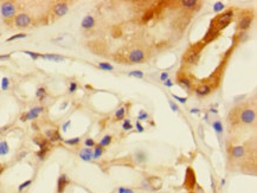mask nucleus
I'll list each match as a JSON object with an SVG mask.
<instances>
[{
    "instance_id": "nucleus-1",
    "label": "nucleus",
    "mask_w": 257,
    "mask_h": 193,
    "mask_svg": "<svg viewBox=\"0 0 257 193\" xmlns=\"http://www.w3.org/2000/svg\"><path fill=\"white\" fill-rule=\"evenodd\" d=\"M204 45H205L204 43H198L195 44L194 46H192L186 52V54L184 56V61L187 64H194V63H197V61L199 59V54H200V51H202Z\"/></svg>"
},
{
    "instance_id": "nucleus-2",
    "label": "nucleus",
    "mask_w": 257,
    "mask_h": 193,
    "mask_svg": "<svg viewBox=\"0 0 257 193\" xmlns=\"http://www.w3.org/2000/svg\"><path fill=\"white\" fill-rule=\"evenodd\" d=\"M232 18H234V11H226L224 12L223 14H220V16H218L217 18H216V20H214V24L216 25H212V26H214L218 31L219 30H222L223 27H225V26H227L230 23H231V20H232Z\"/></svg>"
},
{
    "instance_id": "nucleus-3",
    "label": "nucleus",
    "mask_w": 257,
    "mask_h": 193,
    "mask_svg": "<svg viewBox=\"0 0 257 193\" xmlns=\"http://www.w3.org/2000/svg\"><path fill=\"white\" fill-rule=\"evenodd\" d=\"M184 186L187 190H193L195 187V173H194V171H193L191 167H187V170H186Z\"/></svg>"
},
{
    "instance_id": "nucleus-4",
    "label": "nucleus",
    "mask_w": 257,
    "mask_h": 193,
    "mask_svg": "<svg viewBox=\"0 0 257 193\" xmlns=\"http://www.w3.org/2000/svg\"><path fill=\"white\" fill-rule=\"evenodd\" d=\"M239 118H241V121H242L243 123L250 125V123H252V122L255 121V118H256V113H255L254 109L246 108V109H244V110L241 113Z\"/></svg>"
},
{
    "instance_id": "nucleus-5",
    "label": "nucleus",
    "mask_w": 257,
    "mask_h": 193,
    "mask_svg": "<svg viewBox=\"0 0 257 193\" xmlns=\"http://www.w3.org/2000/svg\"><path fill=\"white\" fill-rule=\"evenodd\" d=\"M1 14L5 18H12L16 14V6L12 2H4L1 5Z\"/></svg>"
},
{
    "instance_id": "nucleus-6",
    "label": "nucleus",
    "mask_w": 257,
    "mask_h": 193,
    "mask_svg": "<svg viewBox=\"0 0 257 193\" xmlns=\"http://www.w3.org/2000/svg\"><path fill=\"white\" fill-rule=\"evenodd\" d=\"M145 52L142 50H134L129 54V61L132 63H141L143 59H145Z\"/></svg>"
},
{
    "instance_id": "nucleus-7",
    "label": "nucleus",
    "mask_w": 257,
    "mask_h": 193,
    "mask_svg": "<svg viewBox=\"0 0 257 193\" xmlns=\"http://www.w3.org/2000/svg\"><path fill=\"white\" fill-rule=\"evenodd\" d=\"M30 23H31V18L25 13L17 16V18H16V25L19 27H26L30 25Z\"/></svg>"
},
{
    "instance_id": "nucleus-8",
    "label": "nucleus",
    "mask_w": 257,
    "mask_h": 193,
    "mask_svg": "<svg viewBox=\"0 0 257 193\" xmlns=\"http://www.w3.org/2000/svg\"><path fill=\"white\" fill-rule=\"evenodd\" d=\"M218 34H219V31H218V30H217L214 26H212V25H211L210 30L206 32L205 37H204L203 43H210V42H212L213 39H216V38L218 37Z\"/></svg>"
},
{
    "instance_id": "nucleus-9",
    "label": "nucleus",
    "mask_w": 257,
    "mask_h": 193,
    "mask_svg": "<svg viewBox=\"0 0 257 193\" xmlns=\"http://www.w3.org/2000/svg\"><path fill=\"white\" fill-rule=\"evenodd\" d=\"M251 23H252V16H245L238 22V29L241 31H245L250 27Z\"/></svg>"
},
{
    "instance_id": "nucleus-10",
    "label": "nucleus",
    "mask_w": 257,
    "mask_h": 193,
    "mask_svg": "<svg viewBox=\"0 0 257 193\" xmlns=\"http://www.w3.org/2000/svg\"><path fill=\"white\" fill-rule=\"evenodd\" d=\"M69 185V179L65 174H62L59 178H58V181H57V192L58 193H63L65 190V187Z\"/></svg>"
},
{
    "instance_id": "nucleus-11",
    "label": "nucleus",
    "mask_w": 257,
    "mask_h": 193,
    "mask_svg": "<svg viewBox=\"0 0 257 193\" xmlns=\"http://www.w3.org/2000/svg\"><path fill=\"white\" fill-rule=\"evenodd\" d=\"M68 11H69V7H68V5H66L65 2H59V4H57V5L55 6V13H56L58 17H63V16H65V14L68 13Z\"/></svg>"
},
{
    "instance_id": "nucleus-12",
    "label": "nucleus",
    "mask_w": 257,
    "mask_h": 193,
    "mask_svg": "<svg viewBox=\"0 0 257 193\" xmlns=\"http://www.w3.org/2000/svg\"><path fill=\"white\" fill-rule=\"evenodd\" d=\"M211 90H212V88L209 86V84H202V86H199L197 89H195V94H197L198 96L203 97V96L209 95V94L211 93Z\"/></svg>"
},
{
    "instance_id": "nucleus-13",
    "label": "nucleus",
    "mask_w": 257,
    "mask_h": 193,
    "mask_svg": "<svg viewBox=\"0 0 257 193\" xmlns=\"http://www.w3.org/2000/svg\"><path fill=\"white\" fill-rule=\"evenodd\" d=\"M44 110L43 107H36L33 108V109H31L29 113H26L25 115H26V120H34V118H38V115L42 113Z\"/></svg>"
},
{
    "instance_id": "nucleus-14",
    "label": "nucleus",
    "mask_w": 257,
    "mask_h": 193,
    "mask_svg": "<svg viewBox=\"0 0 257 193\" xmlns=\"http://www.w3.org/2000/svg\"><path fill=\"white\" fill-rule=\"evenodd\" d=\"M95 25V19L91 17V16H86L82 20V27L84 30H89V29H93Z\"/></svg>"
},
{
    "instance_id": "nucleus-15",
    "label": "nucleus",
    "mask_w": 257,
    "mask_h": 193,
    "mask_svg": "<svg viewBox=\"0 0 257 193\" xmlns=\"http://www.w3.org/2000/svg\"><path fill=\"white\" fill-rule=\"evenodd\" d=\"M33 142H34L36 145H38L40 149H43V148H49V141L46 139H44L43 136H37V138H34V139H33Z\"/></svg>"
},
{
    "instance_id": "nucleus-16",
    "label": "nucleus",
    "mask_w": 257,
    "mask_h": 193,
    "mask_svg": "<svg viewBox=\"0 0 257 193\" xmlns=\"http://www.w3.org/2000/svg\"><path fill=\"white\" fill-rule=\"evenodd\" d=\"M79 156H81V159H82V160L90 161L91 159H93V150L90 149V148H84V149L81 150Z\"/></svg>"
},
{
    "instance_id": "nucleus-17",
    "label": "nucleus",
    "mask_w": 257,
    "mask_h": 193,
    "mask_svg": "<svg viewBox=\"0 0 257 193\" xmlns=\"http://www.w3.org/2000/svg\"><path fill=\"white\" fill-rule=\"evenodd\" d=\"M46 136L50 139V141H62V136L58 133V130H48L46 132Z\"/></svg>"
},
{
    "instance_id": "nucleus-18",
    "label": "nucleus",
    "mask_w": 257,
    "mask_h": 193,
    "mask_svg": "<svg viewBox=\"0 0 257 193\" xmlns=\"http://www.w3.org/2000/svg\"><path fill=\"white\" fill-rule=\"evenodd\" d=\"M42 58L44 59H49V61H54V62H63L65 58L63 56H59V54H42Z\"/></svg>"
},
{
    "instance_id": "nucleus-19",
    "label": "nucleus",
    "mask_w": 257,
    "mask_h": 193,
    "mask_svg": "<svg viewBox=\"0 0 257 193\" xmlns=\"http://www.w3.org/2000/svg\"><path fill=\"white\" fill-rule=\"evenodd\" d=\"M154 16H155V14H154V7H152V9H150V10H147V11L145 12V14H143L142 18H141V22L148 23Z\"/></svg>"
},
{
    "instance_id": "nucleus-20",
    "label": "nucleus",
    "mask_w": 257,
    "mask_h": 193,
    "mask_svg": "<svg viewBox=\"0 0 257 193\" xmlns=\"http://www.w3.org/2000/svg\"><path fill=\"white\" fill-rule=\"evenodd\" d=\"M245 153V148L242 146H237L232 149V156L234 158H242Z\"/></svg>"
},
{
    "instance_id": "nucleus-21",
    "label": "nucleus",
    "mask_w": 257,
    "mask_h": 193,
    "mask_svg": "<svg viewBox=\"0 0 257 193\" xmlns=\"http://www.w3.org/2000/svg\"><path fill=\"white\" fill-rule=\"evenodd\" d=\"M10 152V147L9 143L6 141H1L0 142V155H6Z\"/></svg>"
},
{
    "instance_id": "nucleus-22",
    "label": "nucleus",
    "mask_w": 257,
    "mask_h": 193,
    "mask_svg": "<svg viewBox=\"0 0 257 193\" xmlns=\"http://www.w3.org/2000/svg\"><path fill=\"white\" fill-rule=\"evenodd\" d=\"M178 82H179V84H180L181 86H184V88H186V89H191L192 83H191V81H190L187 77H180Z\"/></svg>"
},
{
    "instance_id": "nucleus-23",
    "label": "nucleus",
    "mask_w": 257,
    "mask_h": 193,
    "mask_svg": "<svg viewBox=\"0 0 257 193\" xmlns=\"http://www.w3.org/2000/svg\"><path fill=\"white\" fill-rule=\"evenodd\" d=\"M212 127H213L214 132L217 134H222L223 133V126H222V122L220 121H214L212 123Z\"/></svg>"
},
{
    "instance_id": "nucleus-24",
    "label": "nucleus",
    "mask_w": 257,
    "mask_h": 193,
    "mask_svg": "<svg viewBox=\"0 0 257 193\" xmlns=\"http://www.w3.org/2000/svg\"><path fill=\"white\" fill-rule=\"evenodd\" d=\"M102 153H103V147H101L100 145L96 146L94 153H93V159H98V158L102 155Z\"/></svg>"
},
{
    "instance_id": "nucleus-25",
    "label": "nucleus",
    "mask_w": 257,
    "mask_h": 193,
    "mask_svg": "<svg viewBox=\"0 0 257 193\" xmlns=\"http://www.w3.org/2000/svg\"><path fill=\"white\" fill-rule=\"evenodd\" d=\"M110 142H111V136H110V135H106L103 139H101V141H100V146H101V147H106V146H109V145H110Z\"/></svg>"
},
{
    "instance_id": "nucleus-26",
    "label": "nucleus",
    "mask_w": 257,
    "mask_h": 193,
    "mask_svg": "<svg viewBox=\"0 0 257 193\" xmlns=\"http://www.w3.org/2000/svg\"><path fill=\"white\" fill-rule=\"evenodd\" d=\"M98 68L101 69V70H106V71H111L113 69H114V66L111 64H109V63H106V62H103V63H98Z\"/></svg>"
},
{
    "instance_id": "nucleus-27",
    "label": "nucleus",
    "mask_w": 257,
    "mask_h": 193,
    "mask_svg": "<svg viewBox=\"0 0 257 193\" xmlns=\"http://www.w3.org/2000/svg\"><path fill=\"white\" fill-rule=\"evenodd\" d=\"M181 4L184 5V7L191 9V7H194V6L197 5V1H195V0H184Z\"/></svg>"
},
{
    "instance_id": "nucleus-28",
    "label": "nucleus",
    "mask_w": 257,
    "mask_h": 193,
    "mask_svg": "<svg viewBox=\"0 0 257 193\" xmlns=\"http://www.w3.org/2000/svg\"><path fill=\"white\" fill-rule=\"evenodd\" d=\"M223 10H224V4H223V2H220V1H217V2H216V4L213 5V11L216 12V13L223 11Z\"/></svg>"
},
{
    "instance_id": "nucleus-29",
    "label": "nucleus",
    "mask_w": 257,
    "mask_h": 193,
    "mask_svg": "<svg viewBox=\"0 0 257 193\" xmlns=\"http://www.w3.org/2000/svg\"><path fill=\"white\" fill-rule=\"evenodd\" d=\"M125 114H126V109L125 108H120L116 111V114H115V118L116 120H122L125 118Z\"/></svg>"
},
{
    "instance_id": "nucleus-30",
    "label": "nucleus",
    "mask_w": 257,
    "mask_h": 193,
    "mask_svg": "<svg viewBox=\"0 0 257 193\" xmlns=\"http://www.w3.org/2000/svg\"><path fill=\"white\" fill-rule=\"evenodd\" d=\"M135 156H136V161L138 162H143V161H146V159H147V155L143 152H138Z\"/></svg>"
},
{
    "instance_id": "nucleus-31",
    "label": "nucleus",
    "mask_w": 257,
    "mask_h": 193,
    "mask_svg": "<svg viewBox=\"0 0 257 193\" xmlns=\"http://www.w3.org/2000/svg\"><path fill=\"white\" fill-rule=\"evenodd\" d=\"M128 76H130V77H136V78H143V72L140 71V70H134V71L129 72Z\"/></svg>"
},
{
    "instance_id": "nucleus-32",
    "label": "nucleus",
    "mask_w": 257,
    "mask_h": 193,
    "mask_svg": "<svg viewBox=\"0 0 257 193\" xmlns=\"http://www.w3.org/2000/svg\"><path fill=\"white\" fill-rule=\"evenodd\" d=\"M9 84H10V79L7 77H4L1 81V89L2 90H7L9 89Z\"/></svg>"
},
{
    "instance_id": "nucleus-33",
    "label": "nucleus",
    "mask_w": 257,
    "mask_h": 193,
    "mask_svg": "<svg viewBox=\"0 0 257 193\" xmlns=\"http://www.w3.org/2000/svg\"><path fill=\"white\" fill-rule=\"evenodd\" d=\"M45 95H46V91H45L44 88H39L37 90V93H36V96L38 97V98H40V100H43L44 97H45Z\"/></svg>"
},
{
    "instance_id": "nucleus-34",
    "label": "nucleus",
    "mask_w": 257,
    "mask_h": 193,
    "mask_svg": "<svg viewBox=\"0 0 257 193\" xmlns=\"http://www.w3.org/2000/svg\"><path fill=\"white\" fill-rule=\"evenodd\" d=\"M25 37H26L25 33H18V34H14V36L10 37L7 39V42H12V40H16V39H22V38H25Z\"/></svg>"
},
{
    "instance_id": "nucleus-35",
    "label": "nucleus",
    "mask_w": 257,
    "mask_h": 193,
    "mask_svg": "<svg viewBox=\"0 0 257 193\" xmlns=\"http://www.w3.org/2000/svg\"><path fill=\"white\" fill-rule=\"evenodd\" d=\"M122 128L125 129V130H130V129H133V126H132V122H130V120H125V121H123Z\"/></svg>"
},
{
    "instance_id": "nucleus-36",
    "label": "nucleus",
    "mask_w": 257,
    "mask_h": 193,
    "mask_svg": "<svg viewBox=\"0 0 257 193\" xmlns=\"http://www.w3.org/2000/svg\"><path fill=\"white\" fill-rule=\"evenodd\" d=\"M148 118V114L145 111V110H141L140 111V114L138 115V121H142V120H147Z\"/></svg>"
},
{
    "instance_id": "nucleus-37",
    "label": "nucleus",
    "mask_w": 257,
    "mask_h": 193,
    "mask_svg": "<svg viewBox=\"0 0 257 193\" xmlns=\"http://www.w3.org/2000/svg\"><path fill=\"white\" fill-rule=\"evenodd\" d=\"M48 150H49V148H43V149H40L39 152H37V155H38V158H39L40 160H43L44 158H45Z\"/></svg>"
},
{
    "instance_id": "nucleus-38",
    "label": "nucleus",
    "mask_w": 257,
    "mask_h": 193,
    "mask_svg": "<svg viewBox=\"0 0 257 193\" xmlns=\"http://www.w3.org/2000/svg\"><path fill=\"white\" fill-rule=\"evenodd\" d=\"M24 54H29L32 59H37V58H39V57H42V54H37V52H32V51H24Z\"/></svg>"
},
{
    "instance_id": "nucleus-39",
    "label": "nucleus",
    "mask_w": 257,
    "mask_h": 193,
    "mask_svg": "<svg viewBox=\"0 0 257 193\" xmlns=\"http://www.w3.org/2000/svg\"><path fill=\"white\" fill-rule=\"evenodd\" d=\"M31 182H32L31 180H26L25 182L20 184V185H19V187H18V191H19V192H22L24 188H26L27 186H30V185H31Z\"/></svg>"
},
{
    "instance_id": "nucleus-40",
    "label": "nucleus",
    "mask_w": 257,
    "mask_h": 193,
    "mask_svg": "<svg viewBox=\"0 0 257 193\" xmlns=\"http://www.w3.org/2000/svg\"><path fill=\"white\" fill-rule=\"evenodd\" d=\"M79 141H81V138H74V139L66 140L65 143H66V145H77Z\"/></svg>"
},
{
    "instance_id": "nucleus-41",
    "label": "nucleus",
    "mask_w": 257,
    "mask_h": 193,
    "mask_svg": "<svg viewBox=\"0 0 257 193\" xmlns=\"http://www.w3.org/2000/svg\"><path fill=\"white\" fill-rule=\"evenodd\" d=\"M118 193H134V191H133V190H130V188H127V187L121 186V187H118Z\"/></svg>"
},
{
    "instance_id": "nucleus-42",
    "label": "nucleus",
    "mask_w": 257,
    "mask_h": 193,
    "mask_svg": "<svg viewBox=\"0 0 257 193\" xmlns=\"http://www.w3.org/2000/svg\"><path fill=\"white\" fill-rule=\"evenodd\" d=\"M172 96L174 97L175 100H178L180 103H186V101H187L186 97H180V96H178V95H175V94H172Z\"/></svg>"
},
{
    "instance_id": "nucleus-43",
    "label": "nucleus",
    "mask_w": 257,
    "mask_h": 193,
    "mask_svg": "<svg viewBox=\"0 0 257 193\" xmlns=\"http://www.w3.org/2000/svg\"><path fill=\"white\" fill-rule=\"evenodd\" d=\"M84 143H86V147H94V146H95V141L93 139H86V141H84Z\"/></svg>"
},
{
    "instance_id": "nucleus-44",
    "label": "nucleus",
    "mask_w": 257,
    "mask_h": 193,
    "mask_svg": "<svg viewBox=\"0 0 257 193\" xmlns=\"http://www.w3.org/2000/svg\"><path fill=\"white\" fill-rule=\"evenodd\" d=\"M76 89H77V83H76V82H71V83H70V86H69V91H70V93H75Z\"/></svg>"
},
{
    "instance_id": "nucleus-45",
    "label": "nucleus",
    "mask_w": 257,
    "mask_h": 193,
    "mask_svg": "<svg viewBox=\"0 0 257 193\" xmlns=\"http://www.w3.org/2000/svg\"><path fill=\"white\" fill-rule=\"evenodd\" d=\"M170 107H171V109L173 110V111H178V110H179V108H178V106H177L175 103H173L172 101H170Z\"/></svg>"
},
{
    "instance_id": "nucleus-46",
    "label": "nucleus",
    "mask_w": 257,
    "mask_h": 193,
    "mask_svg": "<svg viewBox=\"0 0 257 193\" xmlns=\"http://www.w3.org/2000/svg\"><path fill=\"white\" fill-rule=\"evenodd\" d=\"M160 79L162 81V82H165L166 79H168V74H167V72H161Z\"/></svg>"
},
{
    "instance_id": "nucleus-47",
    "label": "nucleus",
    "mask_w": 257,
    "mask_h": 193,
    "mask_svg": "<svg viewBox=\"0 0 257 193\" xmlns=\"http://www.w3.org/2000/svg\"><path fill=\"white\" fill-rule=\"evenodd\" d=\"M136 129H138V132H140V133H142L143 130H145V128H143V126L140 123L139 121H136Z\"/></svg>"
},
{
    "instance_id": "nucleus-48",
    "label": "nucleus",
    "mask_w": 257,
    "mask_h": 193,
    "mask_svg": "<svg viewBox=\"0 0 257 193\" xmlns=\"http://www.w3.org/2000/svg\"><path fill=\"white\" fill-rule=\"evenodd\" d=\"M164 86H168V88H171V86H174V83L172 82L171 79H166V81L164 82Z\"/></svg>"
},
{
    "instance_id": "nucleus-49",
    "label": "nucleus",
    "mask_w": 257,
    "mask_h": 193,
    "mask_svg": "<svg viewBox=\"0 0 257 193\" xmlns=\"http://www.w3.org/2000/svg\"><path fill=\"white\" fill-rule=\"evenodd\" d=\"M70 125H71V121H68V122H65L64 125H63V130H66V128H68Z\"/></svg>"
},
{
    "instance_id": "nucleus-50",
    "label": "nucleus",
    "mask_w": 257,
    "mask_h": 193,
    "mask_svg": "<svg viewBox=\"0 0 257 193\" xmlns=\"http://www.w3.org/2000/svg\"><path fill=\"white\" fill-rule=\"evenodd\" d=\"M190 111H191V114H198L199 113V109L198 108H192Z\"/></svg>"
},
{
    "instance_id": "nucleus-51",
    "label": "nucleus",
    "mask_w": 257,
    "mask_h": 193,
    "mask_svg": "<svg viewBox=\"0 0 257 193\" xmlns=\"http://www.w3.org/2000/svg\"><path fill=\"white\" fill-rule=\"evenodd\" d=\"M10 56H11L10 54H2V56H0V59H1V61H2V59H9V58H10Z\"/></svg>"
},
{
    "instance_id": "nucleus-52",
    "label": "nucleus",
    "mask_w": 257,
    "mask_h": 193,
    "mask_svg": "<svg viewBox=\"0 0 257 193\" xmlns=\"http://www.w3.org/2000/svg\"><path fill=\"white\" fill-rule=\"evenodd\" d=\"M4 170H5V166H4V165H1V163H0V174H1V173H2V172H4Z\"/></svg>"
},
{
    "instance_id": "nucleus-53",
    "label": "nucleus",
    "mask_w": 257,
    "mask_h": 193,
    "mask_svg": "<svg viewBox=\"0 0 257 193\" xmlns=\"http://www.w3.org/2000/svg\"><path fill=\"white\" fill-rule=\"evenodd\" d=\"M66 106H68V102H64V103H63V104L61 106V109H64V108L66 107Z\"/></svg>"
},
{
    "instance_id": "nucleus-54",
    "label": "nucleus",
    "mask_w": 257,
    "mask_h": 193,
    "mask_svg": "<svg viewBox=\"0 0 257 193\" xmlns=\"http://www.w3.org/2000/svg\"><path fill=\"white\" fill-rule=\"evenodd\" d=\"M210 111H211V113H213V114H217V110L213 109V108H211V109H210Z\"/></svg>"
},
{
    "instance_id": "nucleus-55",
    "label": "nucleus",
    "mask_w": 257,
    "mask_h": 193,
    "mask_svg": "<svg viewBox=\"0 0 257 193\" xmlns=\"http://www.w3.org/2000/svg\"><path fill=\"white\" fill-rule=\"evenodd\" d=\"M220 184H222V186H224V185H225V179H222V181H220Z\"/></svg>"
},
{
    "instance_id": "nucleus-56",
    "label": "nucleus",
    "mask_w": 257,
    "mask_h": 193,
    "mask_svg": "<svg viewBox=\"0 0 257 193\" xmlns=\"http://www.w3.org/2000/svg\"><path fill=\"white\" fill-rule=\"evenodd\" d=\"M191 193H192V192H191Z\"/></svg>"
}]
</instances>
